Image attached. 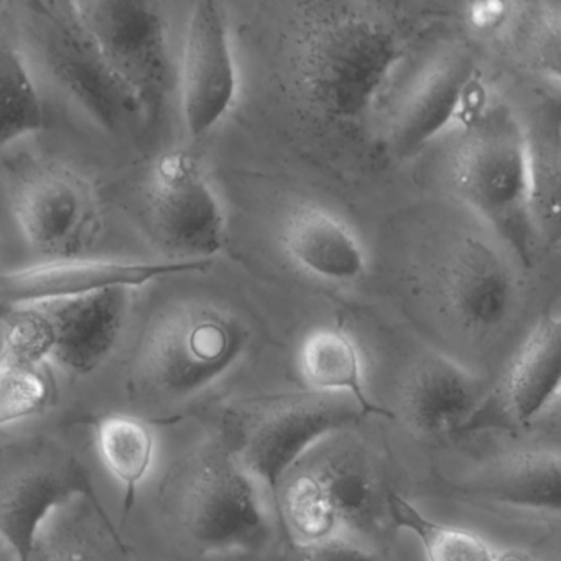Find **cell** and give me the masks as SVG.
Here are the masks:
<instances>
[{
	"label": "cell",
	"instance_id": "cell-10",
	"mask_svg": "<svg viewBox=\"0 0 561 561\" xmlns=\"http://www.w3.org/2000/svg\"><path fill=\"white\" fill-rule=\"evenodd\" d=\"M98 502L83 466L67 456H41L0 478V541L15 561H32L47 520L77 499Z\"/></svg>",
	"mask_w": 561,
	"mask_h": 561
},
{
	"label": "cell",
	"instance_id": "cell-14",
	"mask_svg": "<svg viewBox=\"0 0 561 561\" xmlns=\"http://www.w3.org/2000/svg\"><path fill=\"white\" fill-rule=\"evenodd\" d=\"M90 186L67 170H42L28 176L15 198V218L25 241L57 261L71 259L93 228Z\"/></svg>",
	"mask_w": 561,
	"mask_h": 561
},
{
	"label": "cell",
	"instance_id": "cell-26",
	"mask_svg": "<svg viewBox=\"0 0 561 561\" xmlns=\"http://www.w3.org/2000/svg\"><path fill=\"white\" fill-rule=\"evenodd\" d=\"M531 213L537 229H558L560 218V163L557 150H535L530 144Z\"/></svg>",
	"mask_w": 561,
	"mask_h": 561
},
{
	"label": "cell",
	"instance_id": "cell-2",
	"mask_svg": "<svg viewBox=\"0 0 561 561\" xmlns=\"http://www.w3.org/2000/svg\"><path fill=\"white\" fill-rule=\"evenodd\" d=\"M453 176L468 205L530 265L537 239L530 142L508 111H485L468 127L456 152Z\"/></svg>",
	"mask_w": 561,
	"mask_h": 561
},
{
	"label": "cell",
	"instance_id": "cell-21",
	"mask_svg": "<svg viewBox=\"0 0 561 561\" xmlns=\"http://www.w3.org/2000/svg\"><path fill=\"white\" fill-rule=\"evenodd\" d=\"M478 495L535 512H560V455L548 449L518 453L476 485Z\"/></svg>",
	"mask_w": 561,
	"mask_h": 561
},
{
	"label": "cell",
	"instance_id": "cell-28",
	"mask_svg": "<svg viewBox=\"0 0 561 561\" xmlns=\"http://www.w3.org/2000/svg\"><path fill=\"white\" fill-rule=\"evenodd\" d=\"M32 561H104V558L83 538L60 535L41 538Z\"/></svg>",
	"mask_w": 561,
	"mask_h": 561
},
{
	"label": "cell",
	"instance_id": "cell-13",
	"mask_svg": "<svg viewBox=\"0 0 561 561\" xmlns=\"http://www.w3.org/2000/svg\"><path fill=\"white\" fill-rule=\"evenodd\" d=\"M485 113V87L479 68L465 55L448 57L405 101L390 133L397 152H416L455 126H472Z\"/></svg>",
	"mask_w": 561,
	"mask_h": 561
},
{
	"label": "cell",
	"instance_id": "cell-27",
	"mask_svg": "<svg viewBox=\"0 0 561 561\" xmlns=\"http://www.w3.org/2000/svg\"><path fill=\"white\" fill-rule=\"evenodd\" d=\"M282 561H382L374 548L346 537L298 540Z\"/></svg>",
	"mask_w": 561,
	"mask_h": 561
},
{
	"label": "cell",
	"instance_id": "cell-29",
	"mask_svg": "<svg viewBox=\"0 0 561 561\" xmlns=\"http://www.w3.org/2000/svg\"><path fill=\"white\" fill-rule=\"evenodd\" d=\"M494 561H535L530 554L522 550H508L504 553H495Z\"/></svg>",
	"mask_w": 561,
	"mask_h": 561
},
{
	"label": "cell",
	"instance_id": "cell-25",
	"mask_svg": "<svg viewBox=\"0 0 561 561\" xmlns=\"http://www.w3.org/2000/svg\"><path fill=\"white\" fill-rule=\"evenodd\" d=\"M51 400L47 364L31 359L9 346L0 347V426L32 419Z\"/></svg>",
	"mask_w": 561,
	"mask_h": 561
},
{
	"label": "cell",
	"instance_id": "cell-8",
	"mask_svg": "<svg viewBox=\"0 0 561 561\" xmlns=\"http://www.w3.org/2000/svg\"><path fill=\"white\" fill-rule=\"evenodd\" d=\"M359 415L363 413L346 396L310 392L282 397L252 415L242 428L241 442L232 448L278 511V495L291 469Z\"/></svg>",
	"mask_w": 561,
	"mask_h": 561
},
{
	"label": "cell",
	"instance_id": "cell-23",
	"mask_svg": "<svg viewBox=\"0 0 561 561\" xmlns=\"http://www.w3.org/2000/svg\"><path fill=\"white\" fill-rule=\"evenodd\" d=\"M44 100L18 48L0 41V147L44 127Z\"/></svg>",
	"mask_w": 561,
	"mask_h": 561
},
{
	"label": "cell",
	"instance_id": "cell-5",
	"mask_svg": "<svg viewBox=\"0 0 561 561\" xmlns=\"http://www.w3.org/2000/svg\"><path fill=\"white\" fill-rule=\"evenodd\" d=\"M129 288L41 301L9 310L2 344L71 376H90L116 347L126 321Z\"/></svg>",
	"mask_w": 561,
	"mask_h": 561
},
{
	"label": "cell",
	"instance_id": "cell-6",
	"mask_svg": "<svg viewBox=\"0 0 561 561\" xmlns=\"http://www.w3.org/2000/svg\"><path fill=\"white\" fill-rule=\"evenodd\" d=\"M387 494L380 492L359 449L336 446L297 472L278 504L284 501L282 515L300 535L298 540L346 537L364 541L363 531H369L387 512Z\"/></svg>",
	"mask_w": 561,
	"mask_h": 561
},
{
	"label": "cell",
	"instance_id": "cell-12",
	"mask_svg": "<svg viewBox=\"0 0 561 561\" xmlns=\"http://www.w3.org/2000/svg\"><path fill=\"white\" fill-rule=\"evenodd\" d=\"M208 262H121L64 261L45 262L34 267L0 272V307H24L41 301L83 297L107 288L144 287L165 277L202 271Z\"/></svg>",
	"mask_w": 561,
	"mask_h": 561
},
{
	"label": "cell",
	"instance_id": "cell-1",
	"mask_svg": "<svg viewBox=\"0 0 561 561\" xmlns=\"http://www.w3.org/2000/svg\"><path fill=\"white\" fill-rule=\"evenodd\" d=\"M409 34L393 5H298L288 57L298 96L330 123L364 119L407 54Z\"/></svg>",
	"mask_w": 561,
	"mask_h": 561
},
{
	"label": "cell",
	"instance_id": "cell-18",
	"mask_svg": "<svg viewBox=\"0 0 561 561\" xmlns=\"http://www.w3.org/2000/svg\"><path fill=\"white\" fill-rule=\"evenodd\" d=\"M282 242L298 267L321 280L353 282L366 272V252L359 239L321 206L295 209L282 229Z\"/></svg>",
	"mask_w": 561,
	"mask_h": 561
},
{
	"label": "cell",
	"instance_id": "cell-7",
	"mask_svg": "<svg viewBox=\"0 0 561 561\" xmlns=\"http://www.w3.org/2000/svg\"><path fill=\"white\" fill-rule=\"evenodd\" d=\"M71 19L111 77L142 106L156 107L169 87L167 24L157 5L136 0L70 2Z\"/></svg>",
	"mask_w": 561,
	"mask_h": 561
},
{
	"label": "cell",
	"instance_id": "cell-3",
	"mask_svg": "<svg viewBox=\"0 0 561 561\" xmlns=\"http://www.w3.org/2000/svg\"><path fill=\"white\" fill-rule=\"evenodd\" d=\"M244 324L218 308L186 305L160 317L140 341L134 389L147 399L179 402L211 387L241 359Z\"/></svg>",
	"mask_w": 561,
	"mask_h": 561
},
{
	"label": "cell",
	"instance_id": "cell-17",
	"mask_svg": "<svg viewBox=\"0 0 561 561\" xmlns=\"http://www.w3.org/2000/svg\"><path fill=\"white\" fill-rule=\"evenodd\" d=\"M445 297L455 317L472 330H491L507 318L514 280L497 251L478 239H466L446 267Z\"/></svg>",
	"mask_w": 561,
	"mask_h": 561
},
{
	"label": "cell",
	"instance_id": "cell-19",
	"mask_svg": "<svg viewBox=\"0 0 561 561\" xmlns=\"http://www.w3.org/2000/svg\"><path fill=\"white\" fill-rule=\"evenodd\" d=\"M560 382L561 320L548 311L511 364L502 389L505 412L517 423L531 422L558 399Z\"/></svg>",
	"mask_w": 561,
	"mask_h": 561
},
{
	"label": "cell",
	"instance_id": "cell-15",
	"mask_svg": "<svg viewBox=\"0 0 561 561\" xmlns=\"http://www.w3.org/2000/svg\"><path fill=\"white\" fill-rule=\"evenodd\" d=\"M45 24V55L51 73L106 127L142 113V106L111 77L71 19L68 4L35 5Z\"/></svg>",
	"mask_w": 561,
	"mask_h": 561
},
{
	"label": "cell",
	"instance_id": "cell-22",
	"mask_svg": "<svg viewBox=\"0 0 561 561\" xmlns=\"http://www.w3.org/2000/svg\"><path fill=\"white\" fill-rule=\"evenodd\" d=\"M93 428L101 461L123 485L124 517H127L156 458L152 426L134 415L111 413L96 419Z\"/></svg>",
	"mask_w": 561,
	"mask_h": 561
},
{
	"label": "cell",
	"instance_id": "cell-4",
	"mask_svg": "<svg viewBox=\"0 0 561 561\" xmlns=\"http://www.w3.org/2000/svg\"><path fill=\"white\" fill-rule=\"evenodd\" d=\"M180 525L202 553H249L271 538L262 489L226 439L209 442L193 459L180 499Z\"/></svg>",
	"mask_w": 561,
	"mask_h": 561
},
{
	"label": "cell",
	"instance_id": "cell-20",
	"mask_svg": "<svg viewBox=\"0 0 561 561\" xmlns=\"http://www.w3.org/2000/svg\"><path fill=\"white\" fill-rule=\"evenodd\" d=\"M301 377L311 392L346 396L363 415L390 416L367 396L363 357L356 341L340 328H317L307 334L298 353Z\"/></svg>",
	"mask_w": 561,
	"mask_h": 561
},
{
	"label": "cell",
	"instance_id": "cell-11",
	"mask_svg": "<svg viewBox=\"0 0 561 561\" xmlns=\"http://www.w3.org/2000/svg\"><path fill=\"white\" fill-rule=\"evenodd\" d=\"M182 114L193 139L211 133L238 96V68L225 9L213 0L193 5L183 47Z\"/></svg>",
	"mask_w": 561,
	"mask_h": 561
},
{
	"label": "cell",
	"instance_id": "cell-24",
	"mask_svg": "<svg viewBox=\"0 0 561 561\" xmlns=\"http://www.w3.org/2000/svg\"><path fill=\"white\" fill-rule=\"evenodd\" d=\"M387 514L397 528L419 538L426 561H494L495 551L481 537L432 520L397 492L387 494Z\"/></svg>",
	"mask_w": 561,
	"mask_h": 561
},
{
	"label": "cell",
	"instance_id": "cell-9",
	"mask_svg": "<svg viewBox=\"0 0 561 561\" xmlns=\"http://www.w3.org/2000/svg\"><path fill=\"white\" fill-rule=\"evenodd\" d=\"M149 218L157 241L179 261L208 262L225 245L221 203L198 162L185 150L165 153L156 163Z\"/></svg>",
	"mask_w": 561,
	"mask_h": 561
},
{
	"label": "cell",
	"instance_id": "cell-16",
	"mask_svg": "<svg viewBox=\"0 0 561 561\" xmlns=\"http://www.w3.org/2000/svg\"><path fill=\"white\" fill-rule=\"evenodd\" d=\"M484 386L455 360L426 356L400 390L403 422L420 436L442 438L469 425L484 403Z\"/></svg>",
	"mask_w": 561,
	"mask_h": 561
}]
</instances>
